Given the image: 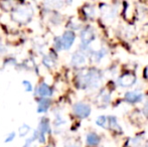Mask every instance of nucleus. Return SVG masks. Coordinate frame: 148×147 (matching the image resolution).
<instances>
[{"mask_svg": "<svg viewBox=\"0 0 148 147\" xmlns=\"http://www.w3.org/2000/svg\"><path fill=\"white\" fill-rule=\"evenodd\" d=\"M101 80L102 75L98 70L90 69L85 73L79 75L78 84L79 87L82 89H94L100 86Z\"/></svg>", "mask_w": 148, "mask_h": 147, "instance_id": "nucleus-1", "label": "nucleus"}, {"mask_svg": "<svg viewBox=\"0 0 148 147\" xmlns=\"http://www.w3.org/2000/svg\"><path fill=\"white\" fill-rule=\"evenodd\" d=\"M33 10L29 6L15 7L11 11V18L19 24H26L32 19Z\"/></svg>", "mask_w": 148, "mask_h": 147, "instance_id": "nucleus-2", "label": "nucleus"}, {"mask_svg": "<svg viewBox=\"0 0 148 147\" xmlns=\"http://www.w3.org/2000/svg\"><path fill=\"white\" fill-rule=\"evenodd\" d=\"M37 133H38V140L40 143H45V135L49 134L51 132V126H49V120L47 118L43 117L40 119V122H39L38 128H37Z\"/></svg>", "mask_w": 148, "mask_h": 147, "instance_id": "nucleus-3", "label": "nucleus"}, {"mask_svg": "<svg viewBox=\"0 0 148 147\" xmlns=\"http://www.w3.org/2000/svg\"><path fill=\"white\" fill-rule=\"evenodd\" d=\"M73 111H74L75 115L77 117L81 118V119H85V118L89 117L90 114H91V107L88 104H85L83 102H79L74 105Z\"/></svg>", "mask_w": 148, "mask_h": 147, "instance_id": "nucleus-4", "label": "nucleus"}, {"mask_svg": "<svg viewBox=\"0 0 148 147\" xmlns=\"http://www.w3.org/2000/svg\"><path fill=\"white\" fill-rule=\"evenodd\" d=\"M95 39V31L92 27H88L84 28L83 31L81 32V40H82V44L84 46H87L89 45L92 41Z\"/></svg>", "mask_w": 148, "mask_h": 147, "instance_id": "nucleus-5", "label": "nucleus"}, {"mask_svg": "<svg viewBox=\"0 0 148 147\" xmlns=\"http://www.w3.org/2000/svg\"><path fill=\"white\" fill-rule=\"evenodd\" d=\"M35 94L38 95L40 98H49L53 96V90L47 84V83L42 82L38 85L37 89L35 90Z\"/></svg>", "mask_w": 148, "mask_h": 147, "instance_id": "nucleus-6", "label": "nucleus"}, {"mask_svg": "<svg viewBox=\"0 0 148 147\" xmlns=\"http://www.w3.org/2000/svg\"><path fill=\"white\" fill-rule=\"evenodd\" d=\"M62 38V49L68 51L72 47V45L74 44L75 38H76V36L73 31L69 30V31H66L62 36L60 37Z\"/></svg>", "mask_w": 148, "mask_h": 147, "instance_id": "nucleus-7", "label": "nucleus"}, {"mask_svg": "<svg viewBox=\"0 0 148 147\" xmlns=\"http://www.w3.org/2000/svg\"><path fill=\"white\" fill-rule=\"evenodd\" d=\"M86 62L87 57L83 51H76L72 55V59H71V63L74 67H81V66L85 65Z\"/></svg>", "mask_w": 148, "mask_h": 147, "instance_id": "nucleus-8", "label": "nucleus"}, {"mask_svg": "<svg viewBox=\"0 0 148 147\" xmlns=\"http://www.w3.org/2000/svg\"><path fill=\"white\" fill-rule=\"evenodd\" d=\"M135 83V76L132 74H126L123 75L122 77H120L118 80V84L121 87H124V88H128L131 87Z\"/></svg>", "mask_w": 148, "mask_h": 147, "instance_id": "nucleus-9", "label": "nucleus"}, {"mask_svg": "<svg viewBox=\"0 0 148 147\" xmlns=\"http://www.w3.org/2000/svg\"><path fill=\"white\" fill-rule=\"evenodd\" d=\"M125 100L129 103H138L143 100V94L139 91H134V92H127L125 94Z\"/></svg>", "mask_w": 148, "mask_h": 147, "instance_id": "nucleus-10", "label": "nucleus"}, {"mask_svg": "<svg viewBox=\"0 0 148 147\" xmlns=\"http://www.w3.org/2000/svg\"><path fill=\"white\" fill-rule=\"evenodd\" d=\"M51 104V101L49 100V98H41L38 101L37 104V112L38 113H45L49 109Z\"/></svg>", "mask_w": 148, "mask_h": 147, "instance_id": "nucleus-11", "label": "nucleus"}, {"mask_svg": "<svg viewBox=\"0 0 148 147\" xmlns=\"http://www.w3.org/2000/svg\"><path fill=\"white\" fill-rule=\"evenodd\" d=\"M101 141V138L98 135L97 133H94V132H91L87 135L86 137V142L89 146H96L100 143Z\"/></svg>", "mask_w": 148, "mask_h": 147, "instance_id": "nucleus-12", "label": "nucleus"}, {"mask_svg": "<svg viewBox=\"0 0 148 147\" xmlns=\"http://www.w3.org/2000/svg\"><path fill=\"white\" fill-rule=\"evenodd\" d=\"M0 7L4 11H12L16 7L15 0H0Z\"/></svg>", "mask_w": 148, "mask_h": 147, "instance_id": "nucleus-13", "label": "nucleus"}, {"mask_svg": "<svg viewBox=\"0 0 148 147\" xmlns=\"http://www.w3.org/2000/svg\"><path fill=\"white\" fill-rule=\"evenodd\" d=\"M108 125H109V128L112 130H115V131H121V127L118 124V120L115 116H110L108 117Z\"/></svg>", "mask_w": 148, "mask_h": 147, "instance_id": "nucleus-14", "label": "nucleus"}, {"mask_svg": "<svg viewBox=\"0 0 148 147\" xmlns=\"http://www.w3.org/2000/svg\"><path fill=\"white\" fill-rule=\"evenodd\" d=\"M31 128L30 126L28 125V124H22L21 126H20L19 128H18V135H19V137H24V136H26L28 133L30 132Z\"/></svg>", "mask_w": 148, "mask_h": 147, "instance_id": "nucleus-15", "label": "nucleus"}, {"mask_svg": "<svg viewBox=\"0 0 148 147\" xmlns=\"http://www.w3.org/2000/svg\"><path fill=\"white\" fill-rule=\"evenodd\" d=\"M96 124L100 127L104 128V129H108L109 125H108V117L106 116H99L96 120Z\"/></svg>", "mask_w": 148, "mask_h": 147, "instance_id": "nucleus-16", "label": "nucleus"}, {"mask_svg": "<svg viewBox=\"0 0 148 147\" xmlns=\"http://www.w3.org/2000/svg\"><path fill=\"white\" fill-rule=\"evenodd\" d=\"M42 64L45 67H47V69H51L53 67H55V59H53L49 55H45L42 57Z\"/></svg>", "mask_w": 148, "mask_h": 147, "instance_id": "nucleus-17", "label": "nucleus"}, {"mask_svg": "<svg viewBox=\"0 0 148 147\" xmlns=\"http://www.w3.org/2000/svg\"><path fill=\"white\" fill-rule=\"evenodd\" d=\"M98 100L101 101V105L102 104H108L110 102V95L107 92H103L101 93L99 97H98Z\"/></svg>", "mask_w": 148, "mask_h": 147, "instance_id": "nucleus-18", "label": "nucleus"}, {"mask_svg": "<svg viewBox=\"0 0 148 147\" xmlns=\"http://www.w3.org/2000/svg\"><path fill=\"white\" fill-rule=\"evenodd\" d=\"M105 53H106V51L104 49H101L100 51H96L95 53H94V57H95V61H97V62H99L101 59H103V57L105 55Z\"/></svg>", "mask_w": 148, "mask_h": 147, "instance_id": "nucleus-19", "label": "nucleus"}, {"mask_svg": "<svg viewBox=\"0 0 148 147\" xmlns=\"http://www.w3.org/2000/svg\"><path fill=\"white\" fill-rule=\"evenodd\" d=\"M53 45H55L56 51H62V38L60 36L55 37V41H53Z\"/></svg>", "mask_w": 148, "mask_h": 147, "instance_id": "nucleus-20", "label": "nucleus"}, {"mask_svg": "<svg viewBox=\"0 0 148 147\" xmlns=\"http://www.w3.org/2000/svg\"><path fill=\"white\" fill-rule=\"evenodd\" d=\"M84 11H85V14H86L88 17H92V16H94V14H95L94 8L92 7V6H86V7L84 8Z\"/></svg>", "mask_w": 148, "mask_h": 147, "instance_id": "nucleus-21", "label": "nucleus"}, {"mask_svg": "<svg viewBox=\"0 0 148 147\" xmlns=\"http://www.w3.org/2000/svg\"><path fill=\"white\" fill-rule=\"evenodd\" d=\"M22 85H23L26 92H31V91H32V85H31V83L29 81H27V80L22 81Z\"/></svg>", "mask_w": 148, "mask_h": 147, "instance_id": "nucleus-22", "label": "nucleus"}, {"mask_svg": "<svg viewBox=\"0 0 148 147\" xmlns=\"http://www.w3.org/2000/svg\"><path fill=\"white\" fill-rule=\"evenodd\" d=\"M15 136H16L15 132H10V133L8 134L7 136H6V138H5V140H4V141H5L6 143H8V142L13 141L14 138H15Z\"/></svg>", "mask_w": 148, "mask_h": 147, "instance_id": "nucleus-23", "label": "nucleus"}, {"mask_svg": "<svg viewBox=\"0 0 148 147\" xmlns=\"http://www.w3.org/2000/svg\"><path fill=\"white\" fill-rule=\"evenodd\" d=\"M142 112L146 117H148V103H146V104L144 105V107H143V109H142Z\"/></svg>", "mask_w": 148, "mask_h": 147, "instance_id": "nucleus-24", "label": "nucleus"}, {"mask_svg": "<svg viewBox=\"0 0 148 147\" xmlns=\"http://www.w3.org/2000/svg\"><path fill=\"white\" fill-rule=\"evenodd\" d=\"M6 51V49L4 47L3 43H2V39H1V36H0V53H4Z\"/></svg>", "mask_w": 148, "mask_h": 147, "instance_id": "nucleus-25", "label": "nucleus"}, {"mask_svg": "<svg viewBox=\"0 0 148 147\" xmlns=\"http://www.w3.org/2000/svg\"><path fill=\"white\" fill-rule=\"evenodd\" d=\"M64 147H80V144L79 143H76V142H74V143H69L66 144Z\"/></svg>", "mask_w": 148, "mask_h": 147, "instance_id": "nucleus-26", "label": "nucleus"}, {"mask_svg": "<svg viewBox=\"0 0 148 147\" xmlns=\"http://www.w3.org/2000/svg\"><path fill=\"white\" fill-rule=\"evenodd\" d=\"M146 147H148V145H147V146H146Z\"/></svg>", "mask_w": 148, "mask_h": 147, "instance_id": "nucleus-27", "label": "nucleus"}, {"mask_svg": "<svg viewBox=\"0 0 148 147\" xmlns=\"http://www.w3.org/2000/svg\"><path fill=\"white\" fill-rule=\"evenodd\" d=\"M29 147H30V146H29Z\"/></svg>", "mask_w": 148, "mask_h": 147, "instance_id": "nucleus-28", "label": "nucleus"}]
</instances>
